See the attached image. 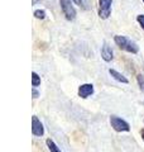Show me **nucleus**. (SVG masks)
Returning a JSON list of instances; mask_svg holds the SVG:
<instances>
[{"mask_svg": "<svg viewBox=\"0 0 144 152\" xmlns=\"http://www.w3.org/2000/svg\"><path fill=\"white\" fill-rule=\"evenodd\" d=\"M60 4H61V8H62V10H63L66 18L68 19V20H73L76 17V10H75V8L72 7L71 0H60Z\"/></svg>", "mask_w": 144, "mask_h": 152, "instance_id": "nucleus-3", "label": "nucleus"}, {"mask_svg": "<svg viewBox=\"0 0 144 152\" xmlns=\"http://www.w3.org/2000/svg\"><path fill=\"white\" fill-rule=\"evenodd\" d=\"M138 83H139V86H140V90L144 91V76L143 75H138Z\"/></svg>", "mask_w": 144, "mask_h": 152, "instance_id": "nucleus-11", "label": "nucleus"}, {"mask_svg": "<svg viewBox=\"0 0 144 152\" xmlns=\"http://www.w3.org/2000/svg\"><path fill=\"white\" fill-rule=\"evenodd\" d=\"M32 133L34 136H37V137H41V136H43V133H44L43 124L36 115L32 117Z\"/></svg>", "mask_w": 144, "mask_h": 152, "instance_id": "nucleus-5", "label": "nucleus"}, {"mask_svg": "<svg viewBox=\"0 0 144 152\" xmlns=\"http://www.w3.org/2000/svg\"><path fill=\"white\" fill-rule=\"evenodd\" d=\"M32 85L33 86H38V85H41V77L38 76L36 72H33L32 74Z\"/></svg>", "mask_w": 144, "mask_h": 152, "instance_id": "nucleus-10", "label": "nucleus"}, {"mask_svg": "<svg viewBox=\"0 0 144 152\" xmlns=\"http://www.w3.org/2000/svg\"><path fill=\"white\" fill-rule=\"evenodd\" d=\"M109 74L113 76V77L116 80V81H119V83H123V84H128L129 81H128V79L127 77H124V76L120 74V72H118L116 70H113V69H110L109 70Z\"/></svg>", "mask_w": 144, "mask_h": 152, "instance_id": "nucleus-8", "label": "nucleus"}, {"mask_svg": "<svg viewBox=\"0 0 144 152\" xmlns=\"http://www.w3.org/2000/svg\"><path fill=\"white\" fill-rule=\"evenodd\" d=\"M94 93V85L92 84H84L79 88V96H81L82 99L89 98L90 95H92Z\"/></svg>", "mask_w": 144, "mask_h": 152, "instance_id": "nucleus-6", "label": "nucleus"}, {"mask_svg": "<svg viewBox=\"0 0 144 152\" xmlns=\"http://www.w3.org/2000/svg\"><path fill=\"white\" fill-rule=\"evenodd\" d=\"M34 17L38 18V19H43V18L46 17V13L43 12V10H36L34 12Z\"/></svg>", "mask_w": 144, "mask_h": 152, "instance_id": "nucleus-12", "label": "nucleus"}, {"mask_svg": "<svg viewBox=\"0 0 144 152\" xmlns=\"http://www.w3.org/2000/svg\"><path fill=\"white\" fill-rule=\"evenodd\" d=\"M73 1H75L76 4H77V5H80V7L82 5V0H73Z\"/></svg>", "mask_w": 144, "mask_h": 152, "instance_id": "nucleus-14", "label": "nucleus"}, {"mask_svg": "<svg viewBox=\"0 0 144 152\" xmlns=\"http://www.w3.org/2000/svg\"><path fill=\"white\" fill-rule=\"evenodd\" d=\"M115 43H116L121 50H125L128 52H132V53H137L138 52V46L134 43L133 41H130L127 37L123 36H115Z\"/></svg>", "mask_w": 144, "mask_h": 152, "instance_id": "nucleus-1", "label": "nucleus"}, {"mask_svg": "<svg viewBox=\"0 0 144 152\" xmlns=\"http://www.w3.org/2000/svg\"><path fill=\"white\" fill-rule=\"evenodd\" d=\"M101 57L106 61V62H109V61L113 60V50L110 48L108 45H104L103 50H101Z\"/></svg>", "mask_w": 144, "mask_h": 152, "instance_id": "nucleus-7", "label": "nucleus"}, {"mask_svg": "<svg viewBox=\"0 0 144 152\" xmlns=\"http://www.w3.org/2000/svg\"><path fill=\"white\" fill-rule=\"evenodd\" d=\"M143 1H144V0H143Z\"/></svg>", "mask_w": 144, "mask_h": 152, "instance_id": "nucleus-17", "label": "nucleus"}, {"mask_svg": "<svg viewBox=\"0 0 144 152\" xmlns=\"http://www.w3.org/2000/svg\"><path fill=\"white\" fill-rule=\"evenodd\" d=\"M46 143H47V146H48V150H49L51 152H61V150L56 146V143H55V142L52 141V140H47Z\"/></svg>", "mask_w": 144, "mask_h": 152, "instance_id": "nucleus-9", "label": "nucleus"}, {"mask_svg": "<svg viewBox=\"0 0 144 152\" xmlns=\"http://www.w3.org/2000/svg\"><path fill=\"white\" fill-rule=\"evenodd\" d=\"M33 95H34V98H38V95H39V94H38V91H37L36 89H33Z\"/></svg>", "mask_w": 144, "mask_h": 152, "instance_id": "nucleus-15", "label": "nucleus"}, {"mask_svg": "<svg viewBox=\"0 0 144 152\" xmlns=\"http://www.w3.org/2000/svg\"><path fill=\"white\" fill-rule=\"evenodd\" d=\"M110 123H111V127L116 132H128L130 129V127H129L128 123L119 117H115V115L110 117Z\"/></svg>", "mask_w": 144, "mask_h": 152, "instance_id": "nucleus-2", "label": "nucleus"}, {"mask_svg": "<svg viewBox=\"0 0 144 152\" xmlns=\"http://www.w3.org/2000/svg\"><path fill=\"white\" fill-rule=\"evenodd\" d=\"M138 22H139V24H140L142 28L144 29V15H138Z\"/></svg>", "mask_w": 144, "mask_h": 152, "instance_id": "nucleus-13", "label": "nucleus"}, {"mask_svg": "<svg viewBox=\"0 0 144 152\" xmlns=\"http://www.w3.org/2000/svg\"><path fill=\"white\" fill-rule=\"evenodd\" d=\"M143 140H144V132H143Z\"/></svg>", "mask_w": 144, "mask_h": 152, "instance_id": "nucleus-16", "label": "nucleus"}, {"mask_svg": "<svg viewBox=\"0 0 144 152\" xmlns=\"http://www.w3.org/2000/svg\"><path fill=\"white\" fill-rule=\"evenodd\" d=\"M111 3L113 0H100V12L99 15L103 19H106L110 15V9H111Z\"/></svg>", "mask_w": 144, "mask_h": 152, "instance_id": "nucleus-4", "label": "nucleus"}]
</instances>
